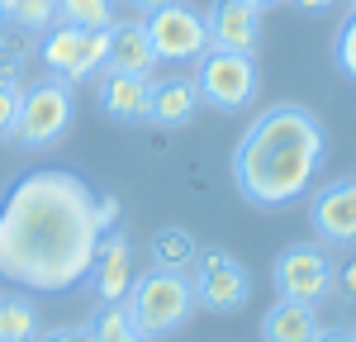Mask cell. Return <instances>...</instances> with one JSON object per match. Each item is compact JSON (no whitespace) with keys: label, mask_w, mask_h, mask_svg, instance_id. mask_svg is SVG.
Masks as SVG:
<instances>
[{"label":"cell","mask_w":356,"mask_h":342,"mask_svg":"<svg viewBox=\"0 0 356 342\" xmlns=\"http://www.w3.org/2000/svg\"><path fill=\"white\" fill-rule=\"evenodd\" d=\"M95 190L76 171H29L0 200V281L24 290H72L100 247Z\"/></svg>","instance_id":"6da1fadb"},{"label":"cell","mask_w":356,"mask_h":342,"mask_svg":"<svg viewBox=\"0 0 356 342\" xmlns=\"http://www.w3.org/2000/svg\"><path fill=\"white\" fill-rule=\"evenodd\" d=\"M323 152H328V133L304 105L261 110L233 147L238 195L261 204V209L295 204L314 186V171L323 167Z\"/></svg>","instance_id":"7a4b0ae2"},{"label":"cell","mask_w":356,"mask_h":342,"mask_svg":"<svg viewBox=\"0 0 356 342\" xmlns=\"http://www.w3.org/2000/svg\"><path fill=\"white\" fill-rule=\"evenodd\" d=\"M200 309L195 304L191 276L181 271H147V276H134L129 295H124V314H129V328H134L143 342L152 338H171L191 323V314Z\"/></svg>","instance_id":"3957f363"},{"label":"cell","mask_w":356,"mask_h":342,"mask_svg":"<svg viewBox=\"0 0 356 342\" xmlns=\"http://www.w3.org/2000/svg\"><path fill=\"white\" fill-rule=\"evenodd\" d=\"M72 114H76V100H72V86L67 81H38L19 95V119H15V133L10 138L29 147V152H43L53 147L67 129H72Z\"/></svg>","instance_id":"277c9868"},{"label":"cell","mask_w":356,"mask_h":342,"mask_svg":"<svg viewBox=\"0 0 356 342\" xmlns=\"http://www.w3.org/2000/svg\"><path fill=\"white\" fill-rule=\"evenodd\" d=\"M191 290H195V304L209 314H238L252 300V276L247 266L233 252L223 247H200L191 266Z\"/></svg>","instance_id":"5b68a950"},{"label":"cell","mask_w":356,"mask_h":342,"mask_svg":"<svg viewBox=\"0 0 356 342\" xmlns=\"http://www.w3.org/2000/svg\"><path fill=\"white\" fill-rule=\"evenodd\" d=\"M195 90H200L204 105H214L223 114L247 110L252 95H257V62H252V53H219V48H209L200 57Z\"/></svg>","instance_id":"8992f818"},{"label":"cell","mask_w":356,"mask_h":342,"mask_svg":"<svg viewBox=\"0 0 356 342\" xmlns=\"http://www.w3.org/2000/svg\"><path fill=\"white\" fill-rule=\"evenodd\" d=\"M43 62L57 81H86L105 67L110 57V28H72V24H53L43 33Z\"/></svg>","instance_id":"52a82bcc"},{"label":"cell","mask_w":356,"mask_h":342,"mask_svg":"<svg viewBox=\"0 0 356 342\" xmlns=\"http://www.w3.org/2000/svg\"><path fill=\"white\" fill-rule=\"evenodd\" d=\"M147 38H152L157 62H191V57L209 53V24H204V15L191 10V5H181V0H171L157 15H147Z\"/></svg>","instance_id":"ba28073f"},{"label":"cell","mask_w":356,"mask_h":342,"mask_svg":"<svg viewBox=\"0 0 356 342\" xmlns=\"http://www.w3.org/2000/svg\"><path fill=\"white\" fill-rule=\"evenodd\" d=\"M271 281L280 300H300V304H318L332 290V261L323 247L300 243V247H285L271 266Z\"/></svg>","instance_id":"9c48e42d"},{"label":"cell","mask_w":356,"mask_h":342,"mask_svg":"<svg viewBox=\"0 0 356 342\" xmlns=\"http://www.w3.org/2000/svg\"><path fill=\"white\" fill-rule=\"evenodd\" d=\"M204 24H209V48H219V53H252L257 38H261V10L247 5V0H214Z\"/></svg>","instance_id":"30bf717a"},{"label":"cell","mask_w":356,"mask_h":342,"mask_svg":"<svg viewBox=\"0 0 356 342\" xmlns=\"http://www.w3.org/2000/svg\"><path fill=\"white\" fill-rule=\"evenodd\" d=\"M309 219L323 243H356V176L323 186L309 204Z\"/></svg>","instance_id":"8fae6325"},{"label":"cell","mask_w":356,"mask_h":342,"mask_svg":"<svg viewBox=\"0 0 356 342\" xmlns=\"http://www.w3.org/2000/svg\"><path fill=\"white\" fill-rule=\"evenodd\" d=\"M90 281H95V295L105 304H124L129 285H134V247L124 233H105L100 247H95V261H90Z\"/></svg>","instance_id":"7c38bea8"},{"label":"cell","mask_w":356,"mask_h":342,"mask_svg":"<svg viewBox=\"0 0 356 342\" xmlns=\"http://www.w3.org/2000/svg\"><path fill=\"white\" fill-rule=\"evenodd\" d=\"M147 105H152V81H147V76L105 72V81H100V110L110 114V119L138 124V119H147Z\"/></svg>","instance_id":"4fadbf2b"},{"label":"cell","mask_w":356,"mask_h":342,"mask_svg":"<svg viewBox=\"0 0 356 342\" xmlns=\"http://www.w3.org/2000/svg\"><path fill=\"white\" fill-rule=\"evenodd\" d=\"M105 67L119 72V76H147V72L157 67L147 24H114L110 28V57H105Z\"/></svg>","instance_id":"5bb4252c"},{"label":"cell","mask_w":356,"mask_h":342,"mask_svg":"<svg viewBox=\"0 0 356 342\" xmlns=\"http://www.w3.org/2000/svg\"><path fill=\"white\" fill-rule=\"evenodd\" d=\"M323 333L314 304H300V300H275L266 318H261V342H314Z\"/></svg>","instance_id":"9a60e30c"},{"label":"cell","mask_w":356,"mask_h":342,"mask_svg":"<svg viewBox=\"0 0 356 342\" xmlns=\"http://www.w3.org/2000/svg\"><path fill=\"white\" fill-rule=\"evenodd\" d=\"M195 110H200V90L186 76H171V81H152V105H147V119L162 124V129H181L191 124Z\"/></svg>","instance_id":"2e32d148"},{"label":"cell","mask_w":356,"mask_h":342,"mask_svg":"<svg viewBox=\"0 0 356 342\" xmlns=\"http://www.w3.org/2000/svg\"><path fill=\"white\" fill-rule=\"evenodd\" d=\"M195 256H200V243H195L186 228H157V238H152V266L157 271H181V276H191Z\"/></svg>","instance_id":"e0dca14e"},{"label":"cell","mask_w":356,"mask_h":342,"mask_svg":"<svg viewBox=\"0 0 356 342\" xmlns=\"http://www.w3.org/2000/svg\"><path fill=\"white\" fill-rule=\"evenodd\" d=\"M29 295H0V342H33L43 328Z\"/></svg>","instance_id":"ac0fdd59"},{"label":"cell","mask_w":356,"mask_h":342,"mask_svg":"<svg viewBox=\"0 0 356 342\" xmlns=\"http://www.w3.org/2000/svg\"><path fill=\"white\" fill-rule=\"evenodd\" d=\"M57 24L72 28H114V0H57Z\"/></svg>","instance_id":"d6986e66"},{"label":"cell","mask_w":356,"mask_h":342,"mask_svg":"<svg viewBox=\"0 0 356 342\" xmlns=\"http://www.w3.org/2000/svg\"><path fill=\"white\" fill-rule=\"evenodd\" d=\"M5 19L29 28V33H38V28L48 33V28L57 24V0H10V5H5Z\"/></svg>","instance_id":"ffe728a7"},{"label":"cell","mask_w":356,"mask_h":342,"mask_svg":"<svg viewBox=\"0 0 356 342\" xmlns=\"http://www.w3.org/2000/svg\"><path fill=\"white\" fill-rule=\"evenodd\" d=\"M90 342H143V338L129 328L124 304H105V309L95 314V323H90Z\"/></svg>","instance_id":"44dd1931"},{"label":"cell","mask_w":356,"mask_h":342,"mask_svg":"<svg viewBox=\"0 0 356 342\" xmlns=\"http://www.w3.org/2000/svg\"><path fill=\"white\" fill-rule=\"evenodd\" d=\"M332 57H337V72L356 81V10H352V19H347V24L337 28V43H332Z\"/></svg>","instance_id":"7402d4cb"},{"label":"cell","mask_w":356,"mask_h":342,"mask_svg":"<svg viewBox=\"0 0 356 342\" xmlns=\"http://www.w3.org/2000/svg\"><path fill=\"white\" fill-rule=\"evenodd\" d=\"M19 95H24V86H0V138H10V133H15Z\"/></svg>","instance_id":"603a6c76"},{"label":"cell","mask_w":356,"mask_h":342,"mask_svg":"<svg viewBox=\"0 0 356 342\" xmlns=\"http://www.w3.org/2000/svg\"><path fill=\"white\" fill-rule=\"evenodd\" d=\"M95 219H100V233H110L119 224V200L114 195H95Z\"/></svg>","instance_id":"cb8c5ba5"},{"label":"cell","mask_w":356,"mask_h":342,"mask_svg":"<svg viewBox=\"0 0 356 342\" xmlns=\"http://www.w3.org/2000/svg\"><path fill=\"white\" fill-rule=\"evenodd\" d=\"M0 86H19V53L0 43Z\"/></svg>","instance_id":"d4e9b609"},{"label":"cell","mask_w":356,"mask_h":342,"mask_svg":"<svg viewBox=\"0 0 356 342\" xmlns=\"http://www.w3.org/2000/svg\"><path fill=\"white\" fill-rule=\"evenodd\" d=\"M33 342H90V328H53V333H38Z\"/></svg>","instance_id":"484cf974"},{"label":"cell","mask_w":356,"mask_h":342,"mask_svg":"<svg viewBox=\"0 0 356 342\" xmlns=\"http://www.w3.org/2000/svg\"><path fill=\"white\" fill-rule=\"evenodd\" d=\"M295 10H304V15H323V10H332L337 0H290Z\"/></svg>","instance_id":"4316f807"},{"label":"cell","mask_w":356,"mask_h":342,"mask_svg":"<svg viewBox=\"0 0 356 342\" xmlns=\"http://www.w3.org/2000/svg\"><path fill=\"white\" fill-rule=\"evenodd\" d=\"M337 281H342V295L356 300V261H352V266H342V276H337Z\"/></svg>","instance_id":"83f0119b"},{"label":"cell","mask_w":356,"mask_h":342,"mask_svg":"<svg viewBox=\"0 0 356 342\" xmlns=\"http://www.w3.org/2000/svg\"><path fill=\"white\" fill-rule=\"evenodd\" d=\"M129 5H134L138 15H157L162 5H171V0H129Z\"/></svg>","instance_id":"f1b7e54d"},{"label":"cell","mask_w":356,"mask_h":342,"mask_svg":"<svg viewBox=\"0 0 356 342\" xmlns=\"http://www.w3.org/2000/svg\"><path fill=\"white\" fill-rule=\"evenodd\" d=\"M314 342H352V333H337V328H323Z\"/></svg>","instance_id":"f546056e"},{"label":"cell","mask_w":356,"mask_h":342,"mask_svg":"<svg viewBox=\"0 0 356 342\" xmlns=\"http://www.w3.org/2000/svg\"><path fill=\"white\" fill-rule=\"evenodd\" d=\"M247 5H257V10H266V5H275V0H247Z\"/></svg>","instance_id":"4dcf8cb0"},{"label":"cell","mask_w":356,"mask_h":342,"mask_svg":"<svg viewBox=\"0 0 356 342\" xmlns=\"http://www.w3.org/2000/svg\"><path fill=\"white\" fill-rule=\"evenodd\" d=\"M5 5H10V0H0V15H5Z\"/></svg>","instance_id":"1f68e13d"},{"label":"cell","mask_w":356,"mask_h":342,"mask_svg":"<svg viewBox=\"0 0 356 342\" xmlns=\"http://www.w3.org/2000/svg\"><path fill=\"white\" fill-rule=\"evenodd\" d=\"M352 10H356V0H352Z\"/></svg>","instance_id":"d6a6232c"},{"label":"cell","mask_w":356,"mask_h":342,"mask_svg":"<svg viewBox=\"0 0 356 342\" xmlns=\"http://www.w3.org/2000/svg\"><path fill=\"white\" fill-rule=\"evenodd\" d=\"M352 342H356V333H352Z\"/></svg>","instance_id":"836d02e7"},{"label":"cell","mask_w":356,"mask_h":342,"mask_svg":"<svg viewBox=\"0 0 356 342\" xmlns=\"http://www.w3.org/2000/svg\"><path fill=\"white\" fill-rule=\"evenodd\" d=\"M0 19H5V15H0Z\"/></svg>","instance_id":"e575fe53"}]
</instances>
